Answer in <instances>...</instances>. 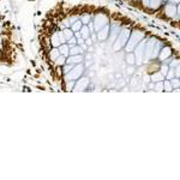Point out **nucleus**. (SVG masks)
I'll return each mask as SVG.
<instances>
[{
  "label": "nucleus",
  "mask_w": 180,
  "mask_h": 180,
  "mask_svg": "<svg viewBox=\"0 0 180 180\" xmlns=\"http://www.w3.org/2000/svg\"><path fill=\"white\" fill-rule=\"evenodd\" d=\"M144 39V32L143 31H139V30H133V31H131V34H130L129 36V40H127V42H126V45H125V49H126V53H129V52H132L134 49V47L142 41Z\"/></svg>",
  "instance_id": "nucleus-1"
},
{
  "label": "nucleus",
  "mask_w": 180,
  "mask_h": 180,
  "mask_svg": "<svg viewBox=\"0 0 180 180\" xmlns=\"http://www.w3.org/2000/svg\"><path fill=\"white\" fill-rule=\"evenodd\" d=\"M130 34H131V30L127 29V28H124V29H121L119 31L115 41L113 42V49L114 51H120L123 47H125V45H126V42L129 40Z\"/></svg>",
  "instance_id": "nucleus-2"
},
{
  "label": "nucleus",
  "mask_w": 180,
  "mask_h": 180,
  "mask_svg": "<svg viewBox=\"0 0 180 180\" xmlns=\"http://www.w3.org/2000/svg\"><path fill=\"white\" fill-rule=\"evenodd\" d=\"M84 61V56L83 54H77V55H69L66 56V64H71V65H77Z\"/></svg>",
  "instance_id": "nucleus-10"
},
{
  "label": "nucleus",
  "mask_w": 180,
  "mask_h": 180,
  "mask_svg": "<svg viewBox=\"0 0 180 180\" xmlns=\"http://www.w3.org/2000/svg\"><path fill=\"white\" fill-rule=\"evenodd\" d=\"M87 58H88V59H93V55H91V54H88Z\"/></svg>",
  "instance_id": "nucleus-49"
},
{
  "label": "nucleus",
  "mask_w": 180,
  "mask_h": 180,
  "mask_svg": "<svg viewBox=\"0 0 180 180\" xmlns=\"http://www.w3.org/2000/svg\"><path fill=\"white\" fill-rule=\"evenodd\" d=\"M91 18H93V16L90 15V13H84V15H82L80 17H79V19H80V22L83 23V24H88L90 21H91Z\"/></svg>",
  "instance_id": "nucleus-21"
},
{
  "label": "nucleus",
  "mask_w": 180,
  "mask_h": 180,
  "mask_svg": "<svg viewBox=\"0 0 180 180\" xmlns=\"http://www.w3.org/2000/svg\"><path fill=\"white\" fill-rule=\"evenodd\" d=\"M90 65H93V59H88L85 61V66H90Z\"/></svg>",
  "instance_id": "nucleus-41"
},
{
  "label": "nucleus",
  "mask_w": 180,
  "mask_h": 180,
  "mask_svg": "<svg viewBox=\"0 0 180 180\" xmlns=\"http://www.w3.org/2000/svg\"><path fill=\"white\" fill-rule=\"evenodd\" d=\"M120 30H121V28L118 25L109 26V35H108V37H109V42L110 43H113L115 41V39H117V36H118Z\"/></svg>",
  "instance_id": "nucleus-12"
},
{
  "label": "nucleus",
  "mask_w": 180,
  "mask_h": 180,
  "mask_svg": "<svg viewBox=\"0 0 180 180\" xmlns=\"http://www.w3.org/2000/svg\"><path fill=\"white\" fill-rule=\"evenodd\" d=\"M51 43L53 47H59L60 45H61V41H60V36H59V32L58 31H55L53 35L51 36Z\"/></svg>",
  "instance_id": "nucleus-13"
},
{
  "label": "nucleus",
  "mask_w": 180,
  "mask_h": 180,
  "mask_svg": "<svg viewBox=\"0 0 180 180\" xmlns=\"http://www.w3.org/2000/svg\"><path fill=\"white\" fill-rule=\"evenodd\" d=\"M82 25H83V23L80 22V19H78V21H76L72 25L70 26V29H71L73 32H75V31H79V29L82 28Z\"/></svg>",
  "instance_id": "nucleus-26"
},
{
  "label": "nucleus",
  "mask_w": 180,
  "mask_h": 180,
  "mask_svg": "<svg viewBox=\"0 0 180 180\" xmlns=\"http://www.w3.org/2000/svg\"><path fill=\"white\" fill-rule=\"evenodd\" d=\"M138 79H139L138 77L131 78V80H130V85H131L132 88H133V87H136V85H137V83H138Z\"/></svg>",
  "instance_id": "nucleus-34"
},
{
  "label": "nucleus",
  "mask_w": 180,
  "mask_h": 180,
  "mask_svg": "<svg viewBox=\"0 0 180 180\" xmlns=\"http://www.w3.org/2000/svg\"><path fill=\"white\" fill-rule=\"evenodd\" d=\"M149 82H150V76H148V75L143 76V83H149Z\"/></svg>",
  "instance_id": "nucleus-39"
},
{
  "label": "nucleus",
  "mask_w": 180,
  "mask_h": 180,
  "mask_svg": "<svg viewBox=\"0 0 180 180\" xmlns=\"http://www.w3.org/2000/svg\"><path fill=\"white\" fill-rule=\"evenodd\" d=\"M83 43H84V39H83V37H78L77 39V45L80 46V45H83Z\"/></svg>",
  "instance_id": "nucleus-40"
},
{
  "label": "nucleus",
  "mask_w": 180,
  "mask_h": 180,
  "mask_svg": "<svg viewBox=\"0 0 180 180\" xmlns=\"http://www.w3.org/2000/svg\"><path fill=\"white\" fill-rule=\"evenodd\" d=\"M91 22L94 24V29H95V32H96L101 28L108 24V16L104 15V13H97V15H95V17H94V19Z\"/></svg>",
  "instance_id": "nucleus-5"
},
{
  "label": "nucleus",
  "mask_w": 180,
  "mask_h": 180,
  "mask_svg": "<svg viewBox=\"0 0 180 180\" xmlns=\"http://www.w3.org/2000/svg\"><path fill=\"white\" fill-rule=\"evenodd\" d=\"M171 55H172V49H171V47H161L157 58H158L161 61H166Z\"/></svg>",
  "instance_id": "nucleus-11"
},
{
  "label": "nucleus",
  "mask_w": 180,
  "mask_h": 180,
  "mask_svg": "<svg viewBox=\"0 0 180 180\" xmlns=\"http://www.w3.org/2000/svg\"><path fill=\"white\" fill-rule=\"evenodd\" d=\"M0 48H2V37H0Z\"/></svg>",
  "instance_id": "nucleus-48"
},
{
  "label": "nucleus",
  "mask_w": 180,
  "mask_h": 180,
  "mask_svg": "<svg viewBox=\"0 0 180 180\" xmlns=\"http://www.w3.org/2000/svg\"><path fill=\"white\" fill-rule=\"evenodd\" d=\"M154 85H155V83H153V82L150 83V82H149V85H148V87H149L150 89H154Z\"/></svg>",
  "instance_id": "nucleus-45"
},
{
  "label": "nucleus",
  "mask_w": 180,
  "mask_h": 180,
  "mask_svg": "<svg viewBox=\"0 0 180 180\" xmlns=\"http://www.w3.org/2000/svg\"><path fill=\"white\" fill-rule=\"evenodd\" d=\"M154 89L156 90V91H163V80L156 82L154 85Z\"/></svg>",
  "instance_id": "nucleus-29"
},
{
  "label": "nucleus",
  "mask_w": 180,
  "mask_h": 180,
  "mask_svg": "<svg viewBox=\"0 0 180 180\" xmlns=\"http://www.w3.org/2000/svg\"><path fill=\"white\" fill-rule=\"evenodd\" d=\"M161 43H160V41H157L156 40V42H155L154 45V48H153V54H151V59H156L157 58V55H158V53H160V49H161Z\"/></svg>",
  "instance_id": "nucleus-17"
},
{
  "label": "nucleus",
  "mask_w": 180,
  "mask_h": 180,
  "mask_svg": "<svg viewBox=\"0 0 180 180\" xmlns=\"http://www.w3.org/2000/svg\"><path fill=\"white\" fill-rule=\"evenodd\" d=\"M169 82H171V84H172L173 89H179V87H180L179 78L174 77V78H172V79H169Z\"/></svg>",
  "instance_id": "nucleus-28"
},
{
  "label": "nucleus",
  "mask_w": 180,
  "mask_h": 180,
  "mask_svg": "<svg viewBox=\"0 0 180 180\" xmlns=\"http://www.w3.org/2000/svg\"><path fill=\"white\" fill-rule=\"evenodd\" d=\"M163 90H166V91H173V87H172L169 79H166V78L163 79Z\"/></svg>",
  "instance_id": "nucleus-25"
},
{
  "label": "nucleus",
  "mask_w": 180,
  "mask_h": 180,
  "mask_svg": "<svg viewBox=\"0 0 180 180\" xmlns=\"http://www.w3.org/2000/svg\"><path fill=\"white\" fill-rule=\"evenodd\" d=\"M125 60H126V63H127L129 65H134V64H136V59H134V54H133V52H129V53H127Z\"/></svg>",
  "instance_id": "nucleus-23"
},
{
  "label": "nucleus",
  "mask_w": 180,
  "mask_h": 180,
  "mask_svg": "<svg viewBox=\"0 0 180 180\" xmlns=\"http://www.w3.org/2000/svg\"><path fill=\"white\" fill-rule=\"evenodd\" d=\"M108 35H109V24L104 25L99 31H96V39L99 41H106L108 39Z\"/></svg>",
  "instance_id": "nucleus-9"
},
{
  "label": "nucleus",
  "mask_w": 180,
  "mask_h": 180,
  "mask_svg": "<svg viewBox=\"0 0 180 180\" xmlns=\"http://www.w3.org/2000/svg\"><path fill=\"white\" fill-rule=\"evenodd\" d=\"M61 24H63V28H70V23H69V21H67V19H64Z\"/></svg>",
  "instance_id": "nucleus-38"
},
{
  "label": "nucleus",
  "mask_w": 180,
  "mask_h": 180,
  "mask_svg": "<svg viewBox=\"0 0 180 180\" xmlns=\"http://www.w3.org/2000/svg\"><path fill=\"white\" fill-rule=\"evenodd\" d=\"M175 77V73H174V69H171L169 67V70L167 71V75H166V79H172V78Z\"/></svg>",
  "instance_id": "nucleus-31"
},
{
  "label": "nucleus",
  "mask_w": 180,
  "mask_h": 180,
  "mask_svg": "<svg viewBox=\"0 0 180 180\" xmlns=\"http://www.w3.org/2000/svg\"><path fill=\"white\" fill-rule=\"evenodd\" d=\"M169 4H174V5H178L180 2V0H168Z\"/></svg>",
  "instance_id": "nucleus-42"
},
{
  "label": "nucleus",
  "mask_w": 180,
  "mask_h": 180,
  "mask_svg": "<svg viewBox=\"0 0 180 180\" xmlns=\"http://www.w3.org/2000/svg\"><path fill=\"white\" fill-rule=\"evenodd\" d=\"M79 32H80V36L85 40V39H88L89 36H90V30H89V28L88 25H85V24H83L82 28L79 29Z\"/></svg>",
  "instance_id": "nucleus-15"
},
{
  "label": "nucleus",
  "mask_w": 180,
  "mask_h": 180,
  "mask_svg": "<svg viewBox=\"0 0 180 180\" xmlns=\"http://www.w3.org/2000/svg\"><path fill=\"white\" fill-rule=\"evenodd\" d=\"M169 70V66H168V64H162V66H161V70H160V72L166 77V75H167V71Z\"/></svg>",
  "instance_id": "nucleus-30"
},
{
  "label": "nucleus",
  "mask_w": 180,
  "mask_h": 180,
  "mask_svg": "<svg viewBox=\"0 0 180 180\" xmlns=\"http://www.w3.org/2000/svg\"><path fill=\"white\" fill-rule=\"evenodd\" d=\"M61 67H63V73H64V75H66V73H67V72H69V71L73 67V65H71V64H65V65H64V66H61Z\"/></svg>",
  "instance_id": "nucleus-32"
},
{
  "label": "nucleus",
  "mask_w": 180,
  "mask_h": 180,
  "mask_svg": "<svg viewBox=\"0 0 180 180\" xmlns=\"http://www.w3.org/2000/svg\"><path fill=\"white\" fill-rule=\"evenodd\" d=\"M63 34H64V36H65L66 41L73 36V31H72L70 28H64V29H63Z\"/></svg>",
  "instance_id": "nucleus-24"
},
{
  "label": "nucleus",
  "mask_w": 180,
  "mask_h": 180,
  "mask_svg": "<svg viewBox=\"0 0 180 180\" xmlns=\"http://www.w3.org/2000/svg\"><path fill=\"white\" fill-rule=\"evenodd\" d=\"M75 82H76V80H66L65 89H66L67 91H72V90H73V87H75Z\"/></svg>",
  "instance_id": "nucleus-27"
},
{
  "label": "nucleus",
  "mask_w": 180,
  "mask_h": 180,
  "mask_svg": "<svg viewBox=\"0 0 180 180\" xmlns=\"http://www.w3.org/2000/svg\"><path fill=\"white\" fill-rule=\"evenodd\" d=\"M125 83H126V80H120V84H119V87H124V85H125Z\"/></svg>",
  "instance_id": "nucleus-46"
},
{
  "label": "nucleus",
  "mask_w": 180,
  "mask_h": 180,
  "mask_svg": "<svg viewBox=\"0 0 180 180\" xmlns=\"http://www.w3.org/2000/svg\"><path fill=\"white\" fill-rule=\"evenodd\" d=\"M126 72H127V75H133L134 73V65H130L126 69Z\"/></svg>",
  "instance_id": "nucleus-35"
},
{
  "label": "nucleus",
  "mask_w": 180,
  "mask_h": 180,
  "mask_svg": "<svg viewBox=\"0 0 180 180\" xmlns=\"http://www.w3.org/2000/svg\"><path fill=\"white\" fill-rule=\"evenodd\" d=\"M87 49H88L89 53H91V52H94V47H93V46H88V48H87Z\"/></svg>",
  "instance_id": "nucleus-43"
},
{
  "label": "nucleus",
  "mask_w": 180,
  "mask_h": 180,
  "mask_svg": "<svg viewBox=\"0 0 180 180\" xmlns=\"http://www.w3.org/2000/svg\"><path fill=\"white\" fill-rule=\"evenodd\" d=\"M84 43H85L87 46H93V45H94V41H93V40L90 39V36H89L88 39H85V40H84Z\"/></svg>",
  "instance_id": "nucleus-36"
},
{
  "label": "nucleus",
  "mask_w": 180,
  "mask_h": 180,
  "mask_svg": "<svg viewBox=\"0 0 180 180\" xmlns=\"http://www.w3.org/2000/svg\"><path fill=\"white\" fill-rule=\"evenodd\" d=\"M179 12H180L179 4L178 5H174V4H169L168 2L165 6V13L169 18H175V15H177V19H179Z\"/></svg>",
  "instance_id": "nucleus-7"
},
{
  "label": "nucleus",
  "mask_w": 180,
  "mask_h": 180,
  "mask_svg": "<svg viewBox=\"0 0 180 180\" xmlns=\"http://www.w3.org/2000/svg\"><path fill=\"white\" fill-rule=\"evenodd\" d=\"M59 55H60V52H59V49L56 47H53L51 51H49V59H51L52 61H54Z\"/></svg>",
  "instance_id": "nucleus-20"
},
{
  "label": "nucleus",
  "mask_w": 180,
  "mask_h": 180,
  "mask_svg": "<svg viewBox=\"0 0 180 180\" xmlns=\"http://www.w3.org/2000/svg\"><path fill=\"white\" fill-rule=\"evenodd\" d=\"M115 78L118 79V78H121V73H115Z\"/></svg>",
  "instance_id": "nucleus-47"
},
{
  "label": "nucleus",
  "mask_w": 180,
  "mask_h": 180,
  "mask_svg": "<svg viewBox=\"0 0 180 180\" xmlns=\"http://www.w3.org/2000/svg\"><path fill=\"white\" fill-rule=\"evenodd\" d=\"M78 19H79V16H71V17H69L67 21H69V23H70V26L72 25L76 21H78Z\"/></svg>",
  "instance_id": "nucleus-33"
},
{
  "label": "nucleus",
  "mask_w": 180,
  "mask_h": 180,
  "mask_svg": "<svg viewBox=\"0 0 180 180\" xmlns=\"http://www.w3.org/2000/svg\"><path fill=\"white\" fill-rule=\"evenodd\" d=\"M165 79V76L158 71V72H155L154 75L150 76V82L153 83H156V82H160V80H163Z\"/></svg>",
  "instance_id": "nucleus-19"
},
{
  "label": "nucleus",
  "mask_w": 180,
  "mask_h": 180,
  "mask_svg": "<svg viewBox=\"0 0 180 180\" xmlns=\"http://www.w3.org/2000/svg\"><path fill=\"white\" fill-rule=\"evenodd\" d=\"M58 49H59V52H60V54H61V55H64V56H69L70 47H69V45H67V43H63V45H60V46L58 47Z\"/></svg>",
  "instance_id": "nucleus-16"
},
{
  "label": "nucleus",
  "mask_w": 180,
  "mask_h": 180,
  "mask_svg": "<svg viewBox=\"0 0 180 180\" xmlns=\"http://www.w3.org/2000/svg\"><path fill=\"white\" fill-rule=\"evenodd\" d=\"M142 2H143V5H144V6H148V4H149V0H142Z\"/></svg>",
  "instance_id": "nucleus-44"
},
{
  "label": "nucleus",
  "mask_w": 180,
  "mask_h": 180,
  "mask_svg": "<svg viewBox=\"0 0 180 180\" xmlns=\"http://www.w3.org/2000/svg\"><path fill=\"white\" fill-rule=\"evenodd\" d=\"M84 70H85V67H84L83 63L77 64V65H73V67L66 75H64L65 76L64 78H65V80H76V79H78L79 77L83 76Z\"/></svg>",
  "instance_id": "nucleus-3"
},
{
  "label": "nucleus",
  "mask_w": 180,
  "mask_h": 180,
  "mask_svg": "<svg viewBox=\"0 0 180 180\" xmlns=\"http://www.w3.org/2000/svg\"><path fill=\"white\" fill-rule=\"evenodd\" d=\"M161 1L162 0H149V4H148V7H150L151 10H157L161 5Z\"/></svg>",
  "instance_id": "nucleus-22"
},
{
  "label": "nucleus",
  "mask_w": 180,
  "mask_h": 180,
  "mask_svg": "<svg viewBox=\"0 0 180 180\" xmlns=\"http://www.w3.org/2000/svg\"><path fill=\"white\" fill-rule=\"evenodd\" d=\"M156 42V39H149V41H145L144 45V54H143V63H148L151 59L153 54V48Z\"/></svg>",
  "instance_id": "nucleus-6"
},
{
  "label": "nucleus",
  "mask_w": 180,
  "mask_h": 180,
  "mask_svg": "<svg viewBox=\"0 0 180 180\" xmlns=\"http://www.w3.org/2000/svg\"><path fill=\"white\" fill-rule=\"evenodd\" d=\"M84 51L82 49V47L79 45H75L72 47H70V51H69V55H77V54H83Z\"/></svg>",
  "instance_id": "nucleus-14"
},
{
  "label": "nucleus",
  "mask_w": 180,
  "mask_h": 180,
  "mask_svg": "<svg viewBox=\"0 0 180 180\" xmlns=\"http://www.w3.org/2000/svg\"><path fill=\"white\" fill-rule=\"evenodd\" d=\"M145 39H143L133 49V54H134V59H136V64L137 66L142 65L143 64V54H144V45H145Z\"/></svg>",
  "instance_id": "nucleus-4"
},
{
  "label": "nucleus",
  "mask_w": 180,
  "mask_h": 180,
  "mask_svg": "<svg viewBox=\"0 0 180 180\" xmlns=\"http://www.w3.org/2000/svg\"><path fill=\"white\" fill-rule=\"evenodd\" d=\"M54 64H55V66H58V67L64 66V65L66 64V56H64V55L60 54V55L54 60Z\"/></svg>",
  "instance_id": "nucleus-18"
},
{
  "label": "nucleus",
  "mask_w": 180,
  "mask_h": 180,
  "mask_svg": "<svg viewBox=\"0 0 180 180\" xmlns=\"http://www.w3.org/2000/svg\"><path fill=\"white\" fill-rule=\"evenodd\" d=\"M177 65H179V60H172V61H171V64H169L168 66H169L171 69H174Z\"/></svg>",
  "instance_id": "nucleus-37"
},
{
  "label": "nucleus",
  "mask_w": 180,
  "mask_h": 180,
  "mask_svg": "<svg viewBox=\"0 0 180 180\" xmlns=\"http://www.w3.org/2000/svg\"><path fill=\"white\" fill-rule=\"evenodd\" d=\"M89 82H90L89 77H79L75 82V87H73L72 91H84L88 88Z\"/></svg>",
  "instance_id": "nucleus-8"
}]
</instances>
